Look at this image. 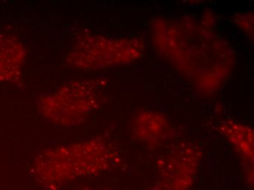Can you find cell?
Wrapping results in <instances>:
<instances>
[{"instance_id": "cell-1", "label": "cell", "mask_w": 254, "mask_h": 190, "mask_svg": "<svg viewBox=\"0 0 254 190\" xmlns=\"http://www.w3.org/2000/svg\"><path fill=\"white\" fill-rule=\"evenodd\" d=\"M176 162V165H168L160 172L155 190H190L197 170L198 160Z\"/></svg>"}]
</instances>
